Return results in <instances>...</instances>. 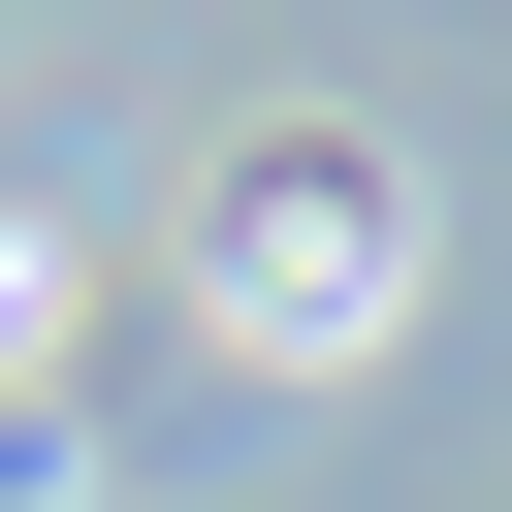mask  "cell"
<instances>
[{
  "instance_id": "1",
  "label": "cell",
  "mask_w": 512,
  "mask_h": 512,
  "mask_svg": "<svg viewBox=\"0 0 512 512\" xmlns=\"http://www.w3.org/2000/svg\"><path fill=\"white\" fill-rule=\"evenodd\" d=\"M192 288H224V352H384V320H416V160H384V128H224Z\"/></svg>"
}]
</instances>
